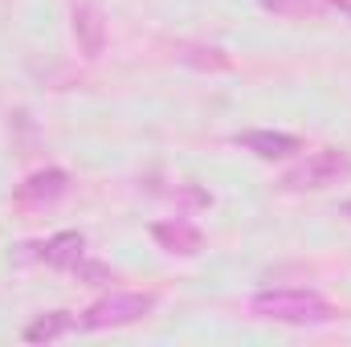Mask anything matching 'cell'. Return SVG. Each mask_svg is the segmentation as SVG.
<instances>
[{
  "label": "cell",
  "mask_w": 351,
  "mask_h": 347,
  "mask_svg": "<svg viewBox=\"0 0 351 347\" xmlns=\"http://www.w3.org/2000/svg\"><path fill=\"white\" fill-rule=\"evenodd\" d=\"M250 311L269 323H286V327H319L335 319V307L319 294V290H294V286H274L258 290L250 298Z\"/></svg>",
  "instance_id": "1"
},
{
  "label": "cell",
  "mask_w": 351,
  "mask_h": 347,
  "mask_svg": "<svg viewBox=\"0 0 351 347\" xmlns=\"http://www.w3.org/2000/svg\"><path fill=\"white\" fill-rule=\"evenodd\" d=\"M156 311V294H139V290H114L102 294L98 302H90L78 315V331H110V327H131L139 319H147Z\"/></svg>",
  "instance_id": "2"
},
{
  "label": "cell",
  "mask_w": 351,
  "mask_h": 347,
  "mask_svg": "<svg viewBox=\"0 0 351 347\" xmlns=\"http://www.w3.org/2000/svg\"><path fill=\"white\" fill-rule=\"evenodd\" d=\"M351 176V156L339 147H319L311 152L306 160H298L290 172L278 180L282 192H319V188H331L339 180Z\"/></svg>",
  "instance_id": "3"
},
{
  "label": "cell",
  "mask_w": 351,
  "mask_h": 347,
  "mask_svg": "<svg viewBox=\"0 0 351 347\" xmlns=\"http://www.w3.org/2000/svg\"><path fill=\"white\" fill-rule=\"evenodd\" d=\"M70 192V176L62 172V168H41V172L25 176L21 184H16V192H12V200L21 204V208H49V204H58L62 196Z\"/></svg>",
  "instance_id": "4"
},
{
  "label": "cell",
  "mask_w": 351,
  "mask_h": 347,
  "mask_svg": "<svg viewBox=\"0 0 351 347\" xmlns=\"http://www.w3.org/2000/svg\"><path fill=\"white\" fill-rule=\"evenodd\" d=\"M25 258L45 261V265H53V270H74L78 261L86 258V237H82L78 229H62V233H53V237H45V241L25 246Z\"/></svg>",
  "instance_id": "5"
},
{
  "label": "cell",
  "mask_w": 351,
  "mask_h": 347,
  "mask_svg": "<svg viewBox=\"0 0 351 347\" xmlns=\"http://www.w3.org/2000/svg\"><path fill=\"white\" fill-rule=\"evenodd\" d=\"M152 241H156L164 254H176V258H196V254L204 250L200 225H192V221H184V217L156 221V225H152Z\"/></svg>",
  "instance_id": "6"
},
{
  "label": "cell",
  "mask_w": 351,
  "mask_h": 347,
  "mask_svg": "<svg viewBox=\"0 0 351 347\" xmlns=\"http://www.w3.org/2000/svg\"><path fill=\"white\" fill-rule=\"evenodd\" d=\"M233 143L245 147V152H254L258 160H286V156L302 152V139L286 135V131H237Z\"/></svg>",
  "instance_id": "7"
},
{
  "label": "cell",
  "mask_w": 351,
  "mask_h": 347,
  "mask_svg": "<svg viewBox=\"0 0 351 347\" xmlns=\"http://www.w3.org/2000/svg\"><path fill=\"white\" fill-rule=\"evenodd\" d=\"M74 41L86 58H98L102 45H106V21L94 4H78L74 8Z\"/></svg>",
  "instance_id": "8"
},
{
  "label": "cell",
  "mask_w": 351,
  "mask_h": 347,
  "mask_svg": "<svg viewBox=\"0 0 351 347\" xmlns=\"http://www.w3.org/2000/svg\"><path fill=\"white\" fill-rule=\"evenodd\" d=\"M70 331H78V319L70 311H49V315H37L25 327V344H53V339H62Z\"/></svg>",
  "instance_id": "9"
},
{
  "label": "cell",
  "mask_w": 351,
  "mask_h": 347,
  "mask_svg": "<svg viewBox=\"0 0 351 347\" xmlns=\"http://www.w3.org/2000/svg\"><path fill=\"white\" fill-rule=\"evenodd\" d=\"M176 58L184 66H196V70H213V74H229L233 70V58L217 45H176Z\"/></svg>",
  "instance_id": "10"
},
{
  "label": "cell",
  "mask_w": 351,
  "mask_h": 347,
  "mask_svg": "<svg viewBox=\"0 0 351 347\" xmlns=\"http://www.w3.org/2000/svg\"><path fill=\"white\" fill-rule=\"evenodd\" d=\"M258 4H262L265 12L282 16V21H315L323 12L319 0H258Z\"/></svg>",
  "instance_id": "11"
},
{
  "label": "cell",
  "mask_w": 351,
  "mask_h": 347,
  "mask_svg": "<svg viewBox=\"0 0 351 347\" xmlns=\"http://www.w3.org/2000/svg\"><path fill=\"white\" fill-rule=\"evenodd\" d=\"M323 4H331L335 12H343V16H351V0H323Z\"/></svg>",
  "instance_id": "12"
}]
</instances>
